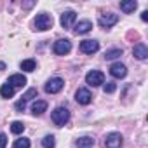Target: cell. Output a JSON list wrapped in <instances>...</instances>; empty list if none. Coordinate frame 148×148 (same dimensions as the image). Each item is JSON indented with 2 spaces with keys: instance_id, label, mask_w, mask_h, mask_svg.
I'll use <instances>...</instances> for the list:
<instances>
[{
  "instance_id": "1",
  "label": "cell",
  "mask_w": 148,
  "mask_h": 148,
  "mask_svg": "<svg viewBox=\"0 0 148 148\" xmlns=\"http://www.w3.org/2000/svg\"><path fill=\"white\" fill-rule=\"evenodd\" d=\"M51 119H52V122H54L58 127H63V125L70 120V110H68L66 106H58V108L52 112Z\"/></svg>"
},
{
  "instance_id": "2",
  "label": "cell",
  "mask_w": 148,
  "mask_h": 148,
  "mask_svg": "<svg viewBox=\"0 0 148 148\" xmlns=\"http://www.w3.org/2000/svg\"><path fill=\"white\" fill-rule=\"evenodd\" d=\"M52 23H54L52 21V16H49L47 12H40V14H37L35 21H33V26L38 32H45V30L52 28Z\"/></svg>"
},
{
  "instance_id": "3",
  "label": "cell",
  "mask_w": 148,
  "mask_h": 148,
  "mask_svg": "<svg viewBox=\"0 0 148 148\" xmlns=\"http://www.w3.org/2000/svg\"><path fill=\"white\" fill-rule=\"evenodd\" d=\"M86 82L92 87H98L101 84H105V75H103V71L99 70H91L87 75H86Z\"/></svg>"
},
{
  "instance_id": "4",
  "label": "cell",
  "mask_w": 148,
  "mask_h": 148,
  "mask_svg": "<svg viewBox=\"0 0 148 148\" xmlns=\"http://www.w3.org/2000/svg\"><path fill=\"white\" fill-rule=\"evenodd\" d=\"M52 51H54V54H58V56H64V54H68V52L71 51V42H70L68 38H59V40L54 42Z\"/></svg>"
},
{
  "instance_id": "5",
  "label": "cell",
  "mask_w": 148,
  "mask_h": 148,
  "mask_svg": "<svg viewBox=\"0 0 148 148\" xmlns=\"http://www.w3.org/2000/svg\"><path fill=\"white\" fill-rule=\"evenodd\" d=\"M63 87H64V80H63L61 77H54V79L47 80V84H45V92H47V94H56V92H59Z\"/></svg>"
},
{
  "instance_id": "6",
  "label": "cell",
  "mask_w": 148,
  "mask_h": 148,
  "mask_svg": "<svg viewBox=\"0 0 148 148\" xmlns=\"http://www.w3.org/2000/svg\"><path fill=\"white\" fill-rule=\"evenodd\" d=\"M122 143H124V138H122L120 132H110L105 138V146L106 148H120Z\"/></svg>"
},
{
  "instance_id": "7",
  "label": "cell",
  "mask_w": 148,
  "mask_h": 148,
  "mask_svg": "<svg viewBox=\"0 0 148 148\" xmlns=\"http://www.w3.org/2000/svg\"><path fill=\"white\" fill-rule=\"evenodd\" d=\"M33 98H37V89H35V87H30V89L23 94V98L16 103V110H18V112H25L26 103H28V101H32Z\"/></svg>"
},
{
  "instance_id": "8",
  "label": "cell",
  "mask_w": 148,
  "mask_h": 148,
  "mask_svg": "<svg viewBox=\"0 0 148 148\" xmlns=\"http://www.w3.org/2000/svg\"><path fill=\"white\" fill-rule=\"evenodd\" d=\"M75 19H77V12H75V11H64V12L61 14V26H63L64 30H68V28L73 26Z\"/></svg>"
},
{
  "instance_id": "9",
  "label": "cell",
  "mask_w": 148,
  "mask_h": 148,
  "mask_svg": "<svg viewBox=\"0 0 148 148\" xmlns=\"http://www.w3.org/2000/svg\"><path fill=\"white\" fill-rule=\"evenodd\" d=\"M119 21V16L113 14V12H108V14H101L99 16V26L101 28H112L113 25H117Z\"/></svg>"
},
{
  "instance_id": "10",
  "label": "cell",
  "mask_w": 148,
  "mask_h": 148,
  "mask_svg": "<svg viewBox=\"0 0 148 148\" xmlns=\"http://www.w3.org/2000/svg\"><path fill=\"white\" fill-rule=\"evenodd\" d=\"M80 51L84 54H94L99 51V42L98 40H82L80 42Z\"/></svg>"
},
{
  "instance_id": "11",
  "label": "cell",
  "mask_w": 148,
  "mask_h": 148,
  "mask_svg": "<svg viewBox=\"0 0 148 148\" xmlns=\"http://www.w3.org/2000/svg\"><path fill=\"white\" fill-rule=\"evenodd\" d=\"M75 99H77L79 105H89V103L92 101V94H91L89 89L82 87V89H79V91L75 92Z\"/></svg>"
},
{
  "instance_id": "12",
  "label": "cell",
  "mask_w": 148,
  "mask_h": 148,
  "mask_svg": "<svg viewBox=\"0 0 148 148\" xmlns=\"http://www.w3.org/2000/svg\"><path fill=\"white\" fill-rule=\"evenodd\" d=\"M110 75L115 77V79H124V77L127 75L125 64H122V63H113V64L110 66Z\"/></svg>"
},
{
  "instance_id": "13",
  "label": "cell",
  "mask_w": 148,
  "mask_h": 148,
  "mask_svg": "<svg viewBox=\"0 0 148 148\" xmlns=\"http://www.w3.org/2000/svg\"><path fill=\"white\" fill-rule=\"evenodd\" d=\"M7 84L12 86L14 89H16V87H23V86H26V77L23 75V73H14V75L9 77Z\"/></svg>"
},
{
  "instance_id": "14",
  "label": "cell",
  "mask_w": 148,
  "mask_h": 148,
  "mask_svg": "<svg viewBox=\"0 0 148 148\" xmlns=\"http://www.w3.org/2000/svg\"><path fill=\"white\" fill-rule=\"evenodd\" d=\"M92 30V23L89 19H84V21H79L75 25V28H73V32H75L77 35H84V33H89Z\"/></svg>"
},
{
  "instance_id": "15",
  "label": "cell",
  "mask_w": 148,
  "mask_h": 148,
  "mask_svg": "<svg viewBox=\"0 0 148 148\" xmlns=\"http://www.w3.org/2000/svg\"><path fill=\"white\" fill-rule=\"evenodd\" d=\"M132 54H134V58L136 59H146L148 58V47L143 44V42H139V44H136L134 45V49H132Z\"/></svg>"
},
{
  "instance_id": "16",
  "label": "cell",
  "mask_w": 148,
  "mask_h": 148,
  "mask_svg": "<svg viewBox=\"0 0 148 148\" xmlns=\"http://www.w3.org/2000/svg\"><path fill=\"white\" fill-rule=\"evenodd\" d=\"M136 7H138V2H136V0H124V2H120V11L125 12V14L134 12Z\"/></svg>"
},
{
  "instance_id": "17",
  "label": "cell",
  "mask_w": 148,
  "mask_h": 148,
  "mask_svg": "<svg viewBox=\"0 0 148 148\" xmlns=\"http://www.w3.org/2000/svg\"><path fill=\"white\" fill-rule=\"evenodd\" d=\"M47 110V101H35L32 105V113L33 115H42Z\"/></svg>"
},
{
  "instance_id": "18",
  "label": "cell",
  "mask_w": 148,
  "mask_h": 148,
  "mask_svg": "<svg viewBox=\"0 0 148 148\" xmlns=\"http://www.w3.org/2000/svg\"><path fill=\"white\" fill-rule=\"evenodd\" d=\"M92 145H94V139L91 136H82V138L77 139V146L79 148H91Z\"/></svg>"
},
{
  "instance_id": "19",
  "label": "cell",
  "mask_w": 148,
  "mask_h": 148,
  "mask_svg": "<svg viewBox=\"0 0 148 148\" xmlns=\"http://www.w3.org/2000/svg\"><path fill=\"white\" fill-rule=\"evenodd\" d=\"M0 96L5 98V99L12 98V96H14V87H12V86H9V84H4L2 87H0Z\"/></svg>"
},
{
  "instance_id": "20",
  "label": "cell",
  "mask_w": 148,
  "mask_h": 148,
  "mask_svg": "<svg viewBox=\"0 0 148 148\" xmlns=\"http://www.w3.org/2000/svg\"><path fill=\"white\" fill-rule=\"evenodd\" d=\"M21 70L23 71H35V68H37V63H35V59H25V61H21Z\"/></svg>"
},
{
  "instance_id": "21",
  "label": "cell",
  "mask_w": 148,
  "mask_h": 148,
  "mask_svg": "<svg viewBox=\"0 0 148 148\" xmlns=\"http://www.w3.org/2000/svg\"><path fill=\"white\" fill-rule=\"evenodd\" d=\"M119 56H122V49H110L105 52V59L110 61V59H117Z\"/></svg>"
},
{
  "instance_id": "22",
  "label": "cell",
  "mask_w": 148,
  "mask_h": 148,
  "mask_svg": "<svg viewBox=\"0 0 148 148\" xmlns=\"http://www.w3.org/2000/svg\"><path fill=\"white\" fill-rule=\"evenodd\" d=\"M23 131H25V124H23V122L16 120V122L11 124V132H12V134H21Z\"/></svg>"
},
{
  "instance_id": "23",
  "label": "cell",
  "mask_w": 148,
  "mask_h": 148,
  "mask_svg": "<svg viewBox=\"0 0 148 148\" xmlns=\"http://www.w3.org/2000/svg\"><path fill=\"white\" fill-rule=\"evenodd\" d=\"M32 146V141L28 138H19L14 141V148H30Z\"/></svg>"
},
{
  "instance_id": "24",
  "label": "cell",
  "mask_w": 148,
  "mask_h": 148,
  "mask_svg": "<svg viewBox=\"0 0 148 148\" xmlns=\"http://www.w3.org/2000/svg\"><path fill=\"white\" fill-rule=\"evenodd\" d=\"M42 146H44V148H54V146H56L54 136H45V138L42 139Z\"/></svg>"
},
{
  "instance_id": "25",
  "label": "cell",
  "mask_w": 148,
  "mask_h": 148,
  "mask_svg": "<svg viewBox=\"0 0 148 148\" xmlns=\"http://www.w3.org/2000/svg\"><path fill=\"white\" fill-rule=\"evenodd\" d=\"M115 89H117V84L115 82H106L105 87H103L105 94H112V92H115Z\"/></svg>"
},
{
  "instance_id": "26",
  "label": "cell",
  "mask_w": 148,
  "mask_h": 148,
  "mask_svg": "<svg viewBox=\"0 0 148 148\" xmlns=\"http://www.w3.org/2000/svg\"><path fill=\"white\" fill-rule=\"evenodd\" d=\"M7 146V136L4 132H0V148H5Z\"/></svg>"
},
{
  "instance_id": "27",
  "label": "cell",
  "mask_w": 148,
  "mask_h": 148,
  "mask_svg": "<svg viewBox=\"0 0 148 148\" xmlns=\"http://www.w3.org/2000/svg\"><path fill=\"white\" fill-rule=\"evenodd\" d=\"M141 19H143V21H148V11H145V12L141 14Z\"/></svg>"
},
{
  "instance_id": "28",
  "label": "cell",
  "mask_w": 148,
  "mask_h": 148,
  "mask_svg": "<svg viewBox=\"0 0 148 148\" xmlns=\"http://www.w3.org/2000/svg\"><path fill=\"white\" fill-rule=\"evenodd\" d=\"M5 68V63H0V70H4Z\"/></svg>"
}]
</instances>
